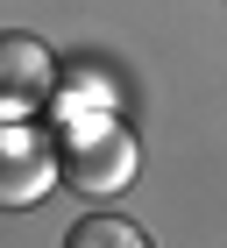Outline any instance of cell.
Instances as JSON below:
<instances>
[{"label": "cell", "instance_id": "1", "mask_svg": "<svg viewBox=\"0 0 227 248\" xmlns=\"http://www.w3.org/2000/svg\"><path fill=\"white\" fill-rule=\"evenodd\" d=\"M64 185L85 191V199H107V191L135 185V135L114 114H78L71 135H64Z\"/></svg>", "mask_w": 227, "mask_h": 248}, {"label": "cell", "instance_id": "2", "mask_svg": "<svg viewBox=\"0 0 227 248\" xmlns=\"http://www.w3.org/2000/svg\"><path fill=\"white\" fill-rule=\"evenodd\" d=\"M50 93H57V57H50V43L29 36V29L0 36V99H7V121H21L29 107H43Z\"/></svg>", "mask_w": 227, "mask_h": 248}, {"label": "cell", "instance_id": "3", "mask_svg": "<svg viewBox=\"0 0 227 248\" xmlns=\"http://www.w3.org/2000/svg\"><path fill=\"white\" fill-rule=\"evenodd\" d=\"M57 177H64V156H50L21 121H7V177H0V199L7 206H36Z\"/></svg>", "mask_w": 227, "mask_h": 248}, {"label": "cell", "instance_id": "4", "mask_svg": "<svg viewBox=\"0 0 227 248\" xmlns=\"http://www.w3.org/2000/svg\"><path fill=\"white\" fill-rule=\"evenodd\" d=\"M64 248H149V234L135 227V220H121V213H85L64 234Z\"/></svg>", "mask_w": 227, "mask_h": 248}]
</instances>
